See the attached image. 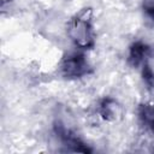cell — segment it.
Returning a JSON list of instances; mask_svg holds the SVG:
<instances>
[{"mask_svg": "<svg viewBox=\"0 0 154 154\" xmlns=\"http://www.w3.org/2000/svg\"><path fill=\"white\" fill-rule=\"evenodd\" d=\"M67 35L73 45L81 49H90L95 43L91 8H83L67 23Z\"/></svg>", "mask_w": 154, "mask_h": 154, "instance_id": "1", "label": "cell"}, {"mask_svg": "<svg viewBox=\"0 0 154 154\" xmlns=\"http://www.w3.org/2000/svg\"><path fill=\"white\" fill-rule=\"evenodd\" d=\"M60 71L65 78H81L89 73L90 66L84 54L72 52L63 58Z\"/></svg>", "mask_w": 154, "mask_h": 154, "instance_id": "2", "label": "cell"}, {"mask_svg": "<svg viewBox=\"0 0 154 154\" xmlns=\"http://www.w3.org/2000/svg\"><path fill=\"white\" fill-rule=\"evenodd\" d=\"M54 129H55V134L58 135V137L71 150H73V152H82V153H90L91 152V149L81 138H78L75 134H72L70 130H67L64 125L57 124L54 126Z\"/></svg>", "mask_w": 154, "mask_h": 154, "instance_id": "3", "label": "cell"}, {"mask_svg": "<svg viewBox=\"0 0 154 154\" xmlns=\"http://www.w3.org/2000/svg\"><path fill=\"white\" fill-rule=\"evenodd\" d=\"M150 53V47L142 42V41H136L130 46V51H129V63L131 66L137 67L141 64L143 65L146 63V59L148 58Z\"/></svg>", "mask_w": 154, "mask_h": 154, "instance_id": "4", "label": "cell"}, {"mask_svg": "<svg viewBox=\"0 0 154 154\" xmlns=\"http://www.w3.org/2000/svg\"><path fill=\"white\" fill-rule=\"evenodd\" d=\"M99 113L105 120L113 122L120 116V106L118 105V102L114 99L105 97L100 102Z\"/></svg>", "mask_w": 154, "mask_h": 154, "instance_id": "5", "label": "cell"}, {"mask_svg": "<svg viewBox=\"0 0 154 154\" xmlns=\"http://www.w3.org/2000/svg\"><path fill=\"white\" fill-rule=\"evenodd\" d=\"M138 119L142 125L154 131V103H142L138 106Z\"/></svg>", "mask_w": 154, "mask_h": 154, "instance_id": "6", "label": "cell"}, {"mask_svg": "<svg viewBox=\"0 0 154 154\" xmlns=\"http://www.w3.org/2000/svg\"><path fill=\"white\" fill-rule=\"evenodd\" d=\"M142 77H143L144 83L149 88L154 87V72H153V70L150 69V66L147 63H144L143 66H142Z\"/></svg>", "mask_w": 154, "mask_h": 154, "instance_id": "7", "label": "cell"}, {"mask_svg": "<svg viewBox=\"0 0 154 154\" xmlns=\"http://www.w3.org/2000/svg\"><path fill=\"white\" fill-rule=\"evenodd\" d=\"M143 13L147 20L154 24V0H147L143 4Z\"/></svg>", "mask_w": 154, "mask_h": 154, "instance_id": "8", "label": "cell"}]
</instances>
